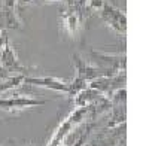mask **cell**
Segmentation results:
<instances>
[{"mask_svg":"<svg viewBox=\"0 0 149 146\" xmlns=\"http://www.w3.org/2000/svg\"><path fill=\"white\" fill-rule=\"evenodd\" d=\"M90 113V106H85V107H74L73 111L63 119L57 130L54 131V134L49 140V145L48 146H58L60 143H63L66 137H69L70 133L76 128L82 121L84 118Z\"/></svg>","mask_w":149,"mask_h":146,"instance_id":"cell-1","label":"cell"},{"mask_svg":"<svg viewBox=\"0 0 149 146\" xmlns=\"http://www.w3.org/2000/svg\"><path fill=\"white\" fill-rule=\"evenodd\" d=\"M88 63L98 67L106 76H115L121 72H125V55H109L104 52L88 49Z\"/></svg>","mask_w":149,"mask_h":146,"instance_id":"cell-2","label":"cell"},{"mask_svg":"<svg viewBox=\"0 0 149 146\" xmlns=\"http://www.w3.org/2000/svg\"><path fill=\"white\" fill-rule=\"evenodd\" d=\"M97 12H98V15H100L102 21L107 27L115 30L118 34H125V31H127V17L121 9L115 8L112 3L104 0L103 6Z\"/></svg>","mask_w":149,"mask_h":146,"instance_id":"cell-3","label":"cell"},{"mask_svg":"<svg viewBox=\"0 0 149 146\" xmlns=\"http://www.w3.org/2000/svg\"><path fill=\"white\" fill-rule=\"evenodd\" d=\"M125 83V72H121L115 76H100V78H95L93 81L88 82V87L97 90L98 92H102L103 95L109 97L113 91L119 90L124 87Z\"/></svg>","mask_w":149,"mask_h":146,"instance_id":"cell-4","label":"cell"},{"mask_svg":"<svg viewBox=\"0 0 149 146\" xmlns=\"http://www.w3.org/2000/svg\"><path fill=\"white\" fill-rule=\"evenodd\" d=\"M61 26H63L64 31L69 33L72 38H76L78 33L81 31L82 27V22L85 18V14L82 10L78 9H73L64 5V8L61 9Z\"/></svg>","mask_w":149,"mask_h":146,"instance_id":"cell-5","label":"cell"},{"mask_svg":"<svg viewBox=\"0 0 149 146\" xmlns=\"http://www.w3.org/2000/svg\"><path fill=\"white\" fill-rule=\"evenodd\" d=\"M0 66H2L8 73L9 72H17L18 75H26L29 72V69L26 66H22L18 60V55L14 49V46L10 45V42L8 40L5 43V46L0 49Z\"/></svg>","mask_w":149,"mask_h":146,"instance_id":"cell-6","label":"cell"},{"mask_svg":"<svg viewBox=\"0 0 149 146\" xmlns=\"http://www.w3.org/2000/svg\"><path fill=\"white\" fill-rule=\"evenodd\" d=\"M22 83L36 85V87H42L46 90H52L55 92H64V94H69V90H70V82L54 78V76H42V78L26 76Z\"/></svg>","mask_w":149,"mask_h":146,"instance_id":"cell-7","label":"cell"},{"mask_svg":"<svg viewBox=\"0 0 149 146\" xmlns=\"http://www.w3.org/2000/svg\"><path fill=\"white\" fill-rule=\"evenodd\" d=\"M43 104H46L45 100H37L29 95L12 97V99H0V109L8 111L10 113H15V112L24 111V109H29V107H34V106H43Z\"/></svg>","mask_w":149,"mask_h":146,"instance_id":"cell-8","label":"cell"},{"mask_svg":"<svg viewBox=\"0 0 149 146\" xmlns=\"http://www.w3.org/2000/svg\"><path fill=\"white\" fill-rule=\"evenodd\" d=\"M72 61H73L74 69H76V78H79L85 82H90V81H93L95 78H100V76H106L100 69L93 66L88 61H85L79 54H73Z\"/></svg>","mask_w":149,"mask_h":146,"instance_id":"cell-9","label":"cell"},{"mask_svg":"<svg viewBox=\"0 0 149 146\" xmlns=\"http://www.w3.org/2000/svg\"><path fill=\"white\" fill-rule=\"evenodd\" d=\"M8 29H22V21L17 14V9L0 8V30Z\"/></svg>","mask_w":149,"mask_h":146,"instance_id":"cell-10","label":"cell"},{"mask_svg":"<svg viewBox=\"0 0 149 146\" xmlns=\"http://www.w3.org/2000/svg\"><path fill=\"white\" fill-rule=\"evenodd\" d=\"M103 94L98 92L97 90L91 88V87H85L84 90H81L76 95L73 97V104L74 107H85V106H91L93 103H95L100 99Z\"/></svg>","mask_w":149,"mask_h":146,"instance_id":"cell-11","label":"cell"},{"mask_svg":"<svg viewBox=\"0 0 149 146\" xmlns=\"http://www.w3.org/2000/svg\"><path fill=\"white\" fill-rule=\"evenodd\" d=\"M127 111L125 104H112L110 107V121L106 127V130H113L121 127V124H125Z\"/></svg>","mask_w":149,"mask_h":146,"instance_id":"cell-12","label":"cell"},{"mask_svg":"<svg viewBox=\"0 0 149 146\" xmlns=\"http://www.w3.org/2000/svg\"><path fill=\"white\" fill-rule=\"evenodd\" d=\"M24 78H26V75H15V76H9L6 79H2V82H0V94L22 85Z\"/></svg>","mask_w":149,"mask_h":146,"instance_id":"cell-13","label":"cell"},{"mask_svg":"<svg viewBox=\"0 0 149 146\" xmlns=\"http://www.w3.org/2000/svg\"><path fill=\"white\" fill-rule=\"evenodd\" d=\"M63 2H64V5L69 6V8H73V9H78V10L85 12L86 0H63Z\"/></svg>","mask_w":149,"mask_h":146,"instance_id":"cell-14","label":"cell"},{"mask_svg":"<svg viewBox=\"0 0 149 146\" xmlns=\"http://www.w3.org/2000/svg\"><path fill=\"white\" fill-rule=\"evenodd\" d=\"M103 3H104V0H86V8L91 10H100Z\"/></svg>","mask_w":149,"mask_h":146,"instance_id":"cell-15","label":"cell"},{"mask_svg":"<svg viewBox=\"0 0 149 146\" xmlns=\"http://www.w3.org/2000/svg\"><path fill=\"white\" fill-rule=\"evenodd\" d=\"M9 40V38H8V34H6V31L5 30H2L0 31V49H2V48L5 46V43Z\"/></svg>","mask_w":149,"mask_h":146,"instance_id":"cell-16","label":"cell"},{"mask_svg":"<svg viewBox=\"0 0 149 146\" xmlns=\"http://www.w3.org/2000/svg\"><path fill=\"white\" fill-rule=\"evenodd\" d=\"M34 3V0H17V8H22V6H27Z\"/></svg>","mask_w":149,"mask_h":146,"instance_id":"cell-17","label":"cell"},{"mask_svg":"<svg viewBox=\"0 0 149 146\" xmlns=\"http://www.w3.org/2000/svg\"><path fill=\"white\" fill-rule=\"evenodd\" d=\"M52 2H63V0H34V5H46Z\"/></svg>","mask_w":149,"mask_h":146,"instance_id":"cell-18","label":"cell"}]
</instances>
